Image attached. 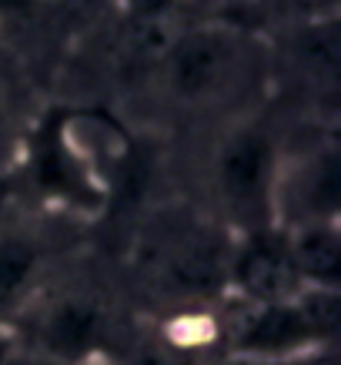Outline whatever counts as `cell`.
Instances as JSON below:
<instances>
[{
    "label": "cell",
    "mask_w": 341,
    "mask_h": 365,
    "mask_svg": "<svg viewBox=\"0 0 341 365\" xmlns=\"http://www.w3.org/2000/svg\"><path fill=\"white\" fill-rule=\"evenodd\" d=\"M154 94L174 114L198 121H241L268 104L264 34L224 21L177 24L151 67Z\"/></svg>",
    "instance_id": "6da1fadb"
},
{
    "label": "cell",
    "mask_w": 341,
    "mask_h": 365,
    "mask_svg": "<svg viewBox=\"0 0 341 365\" xmlns=\"http://www.w3.org/2000/svg\"><path fill=\"white\" fill-rule=\"evenodd\" d=\"M234 235L198 205L151 211L134 235L131 268L147 302L167 315L214 309L228 299V255Z\"/></svg>",
    "instance_id": "7a4b0ae2"
},
{
    "label": "cell",
    "mask_w": 341,
    "mask_h": 365,
    "mask_svg": "<svg viewBox=\"0 0 341 365\" xmlns=\"http://www.w3.org/2000/svg\"><path fill=\"white\" fill-rule=\"evenodd\" d=\"M131 319L107 282L54 272L11 322L14 349L70 365H100L124 339Z\"/></svg>",
    "instance_id": "3957f363"
},
{
    "label": "cell",
    "mask_w": 341,
    "mask_h": 365,
    "mask_svg": "<svg viewBox=\"0 0 341 365\" xmlns=\"http://www.w3.org/2000/svg\"><path fill=\"white\" fill-rule=\"evenodd\" d=\"M281 158V134L271 128L264 114L241 121L218 124L214 141L204 158V205L214 222H221L231 235L254 232L271 218V188Z\"/></svg>",
    "instance_id": "277c9868"
},
{
    "label": "cell",
    "mask_w": 341,
    "mask_h": 365,
    "mask_svg": "<svg viewBox=\"0 0 341 365\" xmlns=\"http://www.w3.org/2000/svg\"><path fill=\"white\" fill-rule=\"evenodd\" d=\"M338 292L305 288L291 299L244 305L224 299L218 309V359H295L338 349Z\"/></svg>",
    "instance_id": "5b68a950"
},
{
    "label": "cell",
    "mask_w": 341,
    "mask_h": 365,
    "mask_svg": "<svg viewBox=\"0 0 341 365\" xmlns=\"http://www.w3.org/2000/svg\"><path fill=\"white\" fill-rule=\"evenodd\" d=\"M268 101H281L305 128H335L341 88L338 17L285 24L264 34Z\"/></svg>",
    "instance_id": "8992f818"
},
{
    "label": "cell",
    "mask_w": 341,
    "mask_h": 365,
    "mask_svg": "<svg viewBox=\"0 0 341 365\" xmlns=\"http://www.w3.org/2000/svg\"><path fill=\"white\" fill-rule=\"evenodd\" d=\"M338 128H305L301 141H281L271 188V218L278 228L338 222Z\"/></svg>",
    "instance_id": "52a82bcc"
},
{
    "label": "cell",
    "mask_w": 341,
    "mask_h": 365,
    "mask_svg": "<svg viewBox=\"0 0 341 365\" xmlns=\"http://www.w3.org/2000/svg\"><path fill=\"white\" fill-rule=\"evenodd\" d=\"M298 292H305V285L298 282L288 255V235L278 225L234 235L228 255V299L261 305L291 299Z\"/></svg>",
    "instance_id": "ba28073f"
},
{
    "label": "cell",
    "mask_w": 341,
    "mask_h": 365,
    "mask_svg": "<svg viewBox=\"0 0 341 365\" xmlns=\"http://www.w3.org/2000/svg\"><path fill=\"white\" fill-rule=\"evenodd\" d=\"M54 272V245L41 225H0V325L4 329H11V322Z\"/></svg>",
    "instance_id": "9c48e42d"
},
{
    "label": "cell",
    "mask_w": 341,
    "mask_h": 365,
    "mask_svg": "<svg viewBox=\"0 0 341 365\" xmlns=\"http://www.w3.org/2000/svg\"><path fill=\"white\" fill-rule=\"evenodd\" d=\"M285 232V228H281ZM288 255L295 275L305 288H325L338 292L341 282V225L338 222H318L288 228Z\"/></svg>",
    "instance_id": "30bf717a"
},
{
    "label": "cell",
    "mask_w": 341,
    "mask_h": 365,
    "mask_svg": "<svg viewBox=\"0 0 341 365\" xmlns=\"http://www.w3.org/2000/svg\"><path fill=\"white\" fill-rule=\"evenodd\" d=\"M23 134H27V124L21 118V104L14 98L7 78L0 74V178H7L17 165Z\"/></svg>",
    "instance_id": "8fae6325"
},
{
    "label": "cell",
    "mask_w": 341,
    "mask_h": 365,
    "mask_svg": "<svg viewBox=\"0 0 341 365\" xmlns=\"http://www.w3.org/2000/svg\"><path fill=\"white\" fill-rule=\"evenodd\" d=\"M184 14H194L198 21H224L264 34L261 0H184Z\"/></svg>",
    "instance_id": "7c38bea8"
},
{
    "label": "cell",
    "mask_w": 341,
    "mask_h": 365,
    "mask_svg": "<svg viewBox=\"0 0 341 365\" xmlns=\"http://www.w3.org/2000/svg\"><path fill=\"white\" fill-rule=\"evenodd\" d=\"M341 0H261L264 34L285 24H308V21H331L338 17Z\"/></svg>",
    "instance_id": "4fadbf2b"
},
{
    "label": "cell",
    "mask_w": 341,
    "mask_h": 365,
    "mask_svg": "<svg viewBox=\"0 0 341 365\" xmlns=\"http://www.w3.org/2000/svg\"><path fill=\"white\" fill-rule=\"evenodd\" d=\"M114 14L141 27H174L184 17V0H117Z\"/></svg>",
    "instance_id": "5bb4252c"
},
{
    "label": "cell",
    "mask_w": 341,
    "mask_h": 365,
    "mask_svg": "<svg viewBox=\"0 0 341 365\" xmlns=\"http://www.w3.org/2000/svg\"><path fill=\"white\" fill-rule=\"evenodd\" d=\"M44 21H61L47 0H0V34L41 31Z\"/></svg>",
    "instance_id": "9a60e30c"
},
{
    "label": "cell",
    "mask_w": 341,
    "mask_h": 365,
    "mask_svg": "<svg viewBox=\"0 0 341 365\" xmlns=\"http://www.w3.org/2000/svg\"><path fill=\"white\" fill-rule=\"evenodd\" d=\"M47 7L64 24L74 21H104L114 14L117 0H47Z\"/></svg>",
    "instance_id": "2e32d148"
},
{
    "label": "cell",
    "mask_w": 341,
    "mask_h": 365,
    "mask_svg": "<svg viewBox=\"0 0 341 365\" xmlns=\"http://www.w3.org/2000/svg\"><path fill=\"white\" fill-rule=\"evenodd\" d=\"M211 365H335V352L321 355H295V359H248V355H224Z\"/></svg>",
    "instance_id": "e0dca14e"
},
{
    "label": "cell",
    "mask_w": 341,
    "mask_h": 365,
    "mask_svg": "<svg viewBox=\"0 0 341 365\" xmlns=\"http://www.w3.org/2000/svg\"><path fill=\"white\" fill-rule=\"evenodd\" d=\"M4 365H70V362H57V359H47V355L14 349V352L7 355V362H4Z\"/></svg>",
    "instance_id": "ac0fdd59"
},
{
    "label": "cell",
    "mask_w": 341,
    "mask_h": 365,
    "mask_svg": "<svg viewBox=\"0 0 341 365\" xmlns=\"http://www.w3.org/2000/svg\"><path fill=\"white\" fill-rule=\"evenodd\" d=\"M14 352V339H11V329L0 325V365L7 362V355Z\"/></svg>",
    "instance_id": "d6986e66"
}]
</instances>
